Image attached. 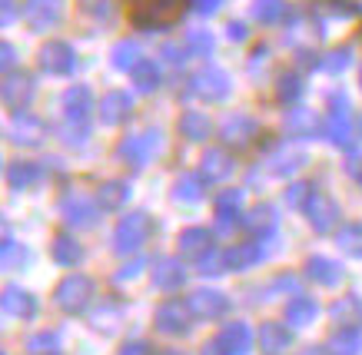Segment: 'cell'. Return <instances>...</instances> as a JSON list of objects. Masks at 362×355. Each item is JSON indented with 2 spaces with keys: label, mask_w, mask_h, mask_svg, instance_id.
Here are the masks:
<instances>
[{
  "label": "cell",
  "mask_w": 362,
  "mask_h": 355,
  "mask_svg": "<svg viewBox=\"0 0 362 355\" xmlns=\"http://www.w3.org/2000/svg\"><path fill=\"white\" fill-rule=\"evenodd\" d=\"M189 0H127L130 7V20L136 27H146V30H160V27H170V23L180 20V13Z\"/></svg>",
  "instance_id": "obj_1"
},
{
  "label": "cell",
  "mask_w": 362,
  "mask_h": 355,
  "mask_svg": "<svg viewBox=\"0 0 362 355\" xmlns=\"http://www.w3.org/2000/svg\"><path fill=\"white\" fill-rule=\"evenodd\" d=\"M93 292H97L93 279L83 276V272H70V276H64L60 286L54 289V299L64 312H83L90 306V299H93Z\"/></svg>",
  "instance_id": "obj_2"
},
{
  "label": "cell",
  "mask_w": 362,
  "mask_h": 355,
  "mask_svg": "<svg viewBox=\"0 0 362 355\" xmlns=\"http://www.w3.org/2000/svg\"><path fill=\"white\" fill-rule=\"evenodd\" d=\"M150 233H153V222H150V216H146V212H130V216H123V219L117 222L113 246H117V253L130 255V253H136L140 246H146Z\"/></svg>",
  "instance_id": "obj_3"
},
{
  "label": "cell",
  "mask_w": 362,
  "mask_h": 355,
  "mask_svg": "<svg viewBox=\"0 0 362 355\" xmlns=\"http://www.w3.org/2000/svg\"><path fill=\"white\" fill-rule=\"evenodd\" d=\"M163 146V133L160 130H143V133L123 136L120 146H117V156L127 160L130 167H146Z\"/></svg>",
  "instance_id": "obj_4"
},
{
  "label": "cell",
  "mask_w": 362,
  "mask_h": 355,
  "mask_svg": "<svg viewBox=\"0 0 362 355\" xmlns=\"http://www.w3.org/2000/svg\"><path fill=\"white\" fill-rule=\"evenodd\" d=\"M60 216H64V222L74 226V229H90L100 216V203H97V196H87V193H80V189H70L64 200H60Z\"/></svg>",
  "instance_id": "obj_5"
},
{
  "label": "cell",
  "mask_w": 362,
  "mask_h": 355,
  "mask_svg": "<svg viewBox=\"0 0 362 355\" xmlns=\"http://www.w3.org/2000/svg\"><path fill=\"white\" fill-rule=\"evenodd\" d=\"M21 17L33 34H47L64 20V0H23Z\"/></svg>",
  "instance_id": "obj_6"
},
{
  "label": "cell",
  "mask_w": 362,
  "mask_h": 355,
  "mask_svg": "<svg viewBox=\"0 0 362 355\" xmlns=\"http://www.w3.org/2000/svg\"><path fill=\"white\" fill-rule=\"evenodd\" d=\"M189 322H193V312H189L187 302H180V299L160 302V309H156V315H153L156 332L173 335V339H183V335H189V329H193Z\"/></svg>",
  "instance_id": "obj_7"
},
{
  "label": "cell",
  "mask_w": 362,
  "mask_h": 355,
  "mask_svg": "<svg viewBox=\"0 0 362 355\" xmlns=\"http://www.w3.org/2000/svg\"><path fill=\"white\" fill-rule=\"evenodd\" d=\"M332 110L322 123V133L329 136V143L336 146H349L352 143V116H349V97L346 93H332L329 97Z\"/></svg>",
  "instance_id": "obj_8"
},
{
  "label": "cell",
  "mask_w": 362,
  "mask_h": 355,
  "mask_svg": "<svg viewBox=\"0 0 362 355\" xmlns=\"http://www.w3.org/2000/svg\"><path fill=\"white\" fill-rule=\"evenodd\" d=\"M189 93L199 97V100H206V103H220L233 93V83L220 67H203L197 77L189 80Z\"/></svg>",
  "instance_id": "obj_9"
},
{
  "label": "cell",
  "mask_w": 362,
  "mask_h": 355,
  "mask_svg": "<svg viewBox=\"0 0 362 355\" xmlns=\"http://www.w3.org/2000/svg\"><path fill=\"white\" fill-rule=\"evenodd\" d=\"M37 60H40V67H44L47 73H54V77H70V73L77 70V54H74V47L64 44V40H47V44L40 47Z\"/></svg>",
  "instance_id": "obj_10"
},
{
  "label": "cell",
  "mask_w": 362,
  "mask_h": 355,
  "mask_svg": "<svg viewBox=\"0 0 362 355\" xmlns=\"http://www.w3.org/2000/svg\"><path fill=\"white\" fill-rule=\"evenodd\" d=\"M306 216H309V226H313L316 233H332V229L339 226V219H342L336 200L326 196V193H313V196H309Z\"/></svg>",
  "instance_id": "obj_11"
},
{
  "label": "cell",
  "mask_w": 362,
  "mask_h": 355,
  "mask_svg": "<svg viewBox=\"0 0 362 355\" xmlns=\"http://www.w3.org/2000/svg\"><path fill=\"white\" fill-rule=\"evenodd\" d=\"M213 342L220 345L223 355H250V349L256 345V335L246 322H226Z\"/></svg>",
  "instance_id": "obj_12"
},
{
  "label": "cell",
  "mask_w": 362,
  "mask_h": 355,
  "mask_svg": "<svg viewBox=\"0 0 362 355\" xmlns=\"http://www.w3.org/2000/svg\"><path fill=\"white\" fill-rule=\"evenodd\" d=\"M187 306L197 319H206V322L223 319L230 312V299L223 292H216V289H197V292H189Z\"/></svg>",
  "instance_id": "obj_13"
},
{
  "label": "cell",
  "mask_w": 362,
  "mask_h": 355,
  "mask_svg": "<svg viewBox=\"0 0 362 355\" xmlns=\"http://www.w3.org/2000/svg\"><path fill=\"white\" fill-rule=\"evenodd\" d=\"M97 110H100V123L117 126V123H123L133 113V97L127 93V90H110V93H103V97H100Z\"/></svg>",
  "instance_id": "obj_14"
},
{
  "label": "cell",
  "mask_w": 362,
  "mask_h": 355,
  "mask_svg": "<svg viewBox=\"0 0 362 355\" xmlns=\"http://www.w3.org/2000/svg\"><path fill=\"white\" fill-rule=\"evenodd\" d=\"M30 100H33V80L27 73H7V80H4V103H7V110L23 113L30 107Z\"/></svg>",
  "instance_id": "obj_15"
},
{
  "label": "cell",
  "mask_w": 362,
  "mask_h": 355,
  "mask_svg": "<svg viewBox=\"0 0 362 355\" xmlns=\"http://www.w3.org/2000/svg\"><path fill=\"white\" fill-rule=\"evenodd\" d=\"M236 173V160L226 150H206V156L199 160V176L206 183H223Z\"/></svg>",
  "instance_id": "obj_16"
},
{
  "label": "cell",
  "mask_w": 362,
  "mask_h": 355,
  "mask_svg": "<svg viewBox=\"0 0 362 355\" xmlns=\"http://www.w3.org/2000/svg\"><path fill=\"white\" fill-rule=\"evenodd\" d=\"M243 203H246L243 189H223L220 196H216V219H220L223 233H230L233 226L243 219Z\"/></svg>",
  "instance_id": "obj_17"
},
{
  "label": "cell",
  "mask_w": 362,
  "mask_h": 355,
  "mask_svg": "<svg viewBox=\"0 0 362 355\" xmlns=\"http://www.w3.org/2000/svg\"><path fill=\"white\" fill-rule=\"evenodd\" d=\"M293 342V332L286 329L283 322H263L259 325V335H256V345L263 355H283Z\"/></svg>",
  "instance_id": "obj_18"
},
{
  "label": "cell",
  "mask_w": 362,
  "mask_h": 355,
  "mask_svg": "<svg viewBox=\"0 0 362 355\" xmlns=\"http://www.w3.org/2000/svg\"><path fill=\"white\" fill-rule=\"evenodd\" d=\"M306 276L316 282V286H326V289H336L346 276V269L336 263V259H326V255H313L306 259Z\"/></svg>",
  "instance_id": "obj_19"
},
{
  "label": "cell",
  "mask_w": 362,
  "mask_h": 355,
  "mask_svg": "<svg viewBox=\"0 0 362 355\" xmlns=\"http://www.w3.org/2000/svg\"><path fill=\"white\" fill-rule=\"evenodd\" d=\"M187 282V269H183V263L180 259H156L153 263V286L160 289V292H176V289Z\"/></svg>",
  "instance_id": "obj_20"
},
{
  "label": "cell",
  "mask_w": 362,
  "mask_h": 355,
  "mask_svg": "<svg viewBox=\"0 0 362 355\" xmlns=\"http://www.w3.org/2000/svg\"><path fill=\"white\" fill-rule=\"evenodd\" d=\"M4 312L11 319H21V322H30L37 315V299H33L27 289L21 286H7L4 289Z\"/></svg>",
  "instance_id": "obj_21"
},
{
  "label": "cell",
  "mask_w": 362,
  "mask_h": 355,
  "mask_svg": "<svg viewBox=\"0 0 362 355\" xmlns=\"http://www.w3.org/2000/svg\"><path fill=\"white\" fill-rule=\"evenodd\" d=\"M7 136L21 146H37L40 140H44V123L27 116V113H13L11 126H7Z\"/></svg>",
  "instance_id": "obj_22"
},
{
  "label": "cell",
  "mask_w": 362,
  "mask_h": 355,
  "mask_svg": "<svg viewBox=\"0 0 362 355\" xmlns=\"http://www.w3.org/2000/svg\"><path fill=\"white\" fill-rule=\"evenodd\" d=\"M123 315H127L123 302H117V299H100V306L93 309V315H90V325H93L97 332H117V329L123 325Z\"/></svg>",
  "instance_id": "obj_23"
},
{
  "label": "cell",
  "mask_w": 362,
  "mask_h": 355,
  "mask_svg": "<svg viewBox=\"0 0 362 355\" xmlns=\"http://www.w3.org/2000/svg\"><path fill=\"white\" fill-rule=\"evenodd\" d=\"M256 120L252 116H246V113H233L230 120L223 123V140L230 146H246V143H252L256 140Z\"/></svg>",
  "instance_id": "obj_24"
},
{
  "label": "cell",
  "mask_w": 362,
  "mask_h": 355,
  "mask_svg": "<svg viewBox=\"0 0 362 355\" xmlns=\"http://www.w3.org/2000/svg\"><path fill=\"white\" fill-rule=\"evenodd\" d=\"M266 259V249H263V239L259 243H240L226 249V269L230 272H243V269L256 266V263H263Z\"/></svg>",
  "instance_id": "obj_25"
},
{
  "label": "cell",
  "mask_w": 362,
  "mask_h": 355,
  "mask_svg": "<svg viewBox=\"0 0 362 355\" xmlns=\"http://www.w3.org/2000/svg\"><path fill=\"white\" fill-rule=\"evenodd\" d=\"M316 315H319V306H316V299H309V296H293V299L286 302V325H289V329L313 325Z\"/></svg>",
  "instance_id": "obj_26"
},
{
  "label": "cell",
  "mask_w": 362,
  "mask_h": 355,
  "mask_svg": "<svg viewBox=\"0 0 362 355\" xmlns=\"http://www.w3.org/2000/svg\"><path fill=\"white\" fill-rule=\"evenodd\" d=\"M326 352L329 355H359L362 352V329H356V325H339V329L329 335Z\"/></svg>",
  "instance_id": "obj_27"
},
{
  "label": "cell",
  "mask_w": 362,
  "mask_h": 355,
  "mask_svg": "<svg viewBox=\"0 0 362 355\" xmlns=\"http://www.w3.org/2000/svg\"><path fill=\"white\" fill-rule=\"evenodd\" d=\"M176 130H180V136H183V140H189V143H203V140H209L213 123H209L206 113L187 110L183 116H180V123H176Z\"/></svg>",
  "instance_id": "obj_28"
},
{
  "label": "cell",
  "mask_w": 362,
  "mask_h": 355,
  "mask_svg": "<svg viewBox=\"0 0 362 355\" xmlns=\"http://www.w3.org/2000/svg\"><path fill=\"white\" fill-rule=\"evenodd\" d=\"M127 200H130V183L127 179H107V183H100V189H97L100 210L117 212L127 206Z\"/></svg>",
  "instance_id": "obj_29"
},
{
  "label": "cell",
  "mask_w": 362,
  "mask_h": 355,
  "mask_svg": "<svg viewBox=\"0 0 362 355\" xmlns=\"http://www.w3.org/2000/svg\"><path fill=\"white\" fill-rule=\"evenodd\" d=\"M50 253H54V263L64 269H74L83 263V249H80V243L74 239L70 233H57L54 236V246H50Z\"/></svg>",
  "instance_id": "obj_30"
},
{
  "label": "cell",
  "mask_w": 362,
  "mask_h": 355,
  "mask_svg": "<svg viewBox=\"0 0 362 355\" xmlns=\"http://www.w3.org/2000/svg\"><path fill=\"white\" fill-rule=\"evenodd\" d=\"M322 130V123L313 110H293L286 113V136H293V140H306V136L319 133Z\"/></svg>",
  "instance_id": "obj_31"
},
{
  "label": "cell",
  "mask_w": 362,
  "mask_h": 355,
  "mask_svg": "<svg viewBox=\"0 0 362 355\" xmlns=\"http://www.w3.org/2000/svg\"><path fill=\"white\" fill-rule=\"evenodd\" d=\"M243 226H246V233H250V236H256V239H266V236L276 229V210L269 206V203H263V206H256V210L246 212Z\"/></svg>",
  "instance_id": "obj_32"
},
{
  "label": "cell",
  "mask_w": 362,
  "mask_h": 355,
  "mask_svg": "<svg viewBox=\"0 0 362 355\" xmlns=\"http://www.w3.org/2000/svg\"><path fill=\"white\" fill-rule=\"evenodd\" d=\"M176 246H180V253H183V255L199 259V255L209 253V233H206V229H199V226L183 229V233H180V239H176Z\"/></svg>",
  "instance_id": "obj_33"
},
{
  "label": "cell",
  "mask_w": 362,
  "mask_h": 355,
  "mask_svg": "<svg viewBox=\"0 0 362 355\" xmlns=\"http://www.w3.org/2000/svg\"><path fill=\"white\" fill-rule=\"evenodd\" d=\"M130 80L140 93H153V90L160 87V67H156V60H146V56H143L140 64L130 70Z\"/></svg>",
  "instance_id": "obj_34"
},
{
  "label": "cell",
  "mask_w": 362,
  "mask_h": 355,
  "mask_svg": "<svg viewBox=\"0 0 362 355\" xmlns=\"http://www.w3.org/2000/svg\"><path fill=\"white\" fill-rule=\"evenodd\" d=\"M64 110H66V116L87 120V113L93 110V93L87 87H70L64 97Z\"/></svg>",
  "instance_id": "obj_35"
},
{
  "label": "cell",
  "mask_w": 362,
  "mask_h": 355,
  "mask_svg": "<svg viewBox=\"0 0 362 355\" xmlns=\"http://www.w3.org/2000/svg\"><path fill=\"white\" fill-rule=\"evenodd\" d=\"M336 246H339L346 255H356L362 259V222H346L336 229Z\"/></svg>",
  "instance_id": "obj_36"
},
{
  "label": "cell",
  "mask_w": 362,
  "mask_h": 355,
  "mask_svg": "<svg viewBox=\"0 0 362 355\" xmlns=\"http://www.w3.org/2000/svg\"><path fill=\"white\" fill-rule=\"evenodd\" d=\"M37 179H40V167H37V163L17 160V163L7 167V183H11V189H30Z\"/></svg>",
  "instance_id": "obj_37"
},
{
  "label": "cell",
  "mask_w": 362,
  "mask_h": 355,
  "mask_svg": "<svg viewBox=\"0 0 362 355\" xmlns=\"http://www.w3.org/2000/svg\"><path fill=\"white\" fill-rule=\"evenodd\" d=\"M299 163H303V153H296V150H276V153L266 160L269 176H289V173L299 169Z\"/></svg>",
  "instance_id": "obj_38"
},
{
  "label": "cell",
  "mask_w": 362,
  "mask_h": 355,
  "mask_svg": "<svg viewBox=\"0 0 362 355\" xmlns=\"http://www.w3.org/2000/svg\"><path fill=\"white\" fill-rule=\"evenodd\" d=\"M332 319L339 322V325H362V299L359 296H346L332 306Z\"/></svg>",
  "instance_id": "obj_39"
},
{
  "label": "cell",
  "mask_w": 362,
  "mask_h": 355,
  "mask_svg": "<svg viewBox=\"0 0 362 355\" xmlns=\"http://www.w3.org/2000/svg\"><path fill=\"white\" fill-rule=\"evenodd\" d=\"M110 60H113V67L117 70H133L143 60L140 44H136V40H120V44H113Z\"/></svg>",
  "instance_id": "obj_40"
},
{
  "label": "cell",
  "mask_w": 362,
  "mask_h": 355,
  "mask_svg": "<svg viewBox=\"0 0 362 355\" xmlns=\"http://www.w3.org/2000/svg\"><path fill=\"white\" fill-rule=\"evenodd\" d=\"M203 193H206V179L203 176H180L176 179V186H173V196L180 203H199L203 200Z\"/></svg>",
  "instance_id": "obj_41"
},
{
  "label": "cell",
  "mask_w": 362,
  "mask_h": 355,
  "mask_svg": "<svg viewBox=\"0 0 362 355\" xmlns=\"http://www.w3.org/2000/svg\"><path fill=\"white\" fill-rule=\"evenodd\" d=\"M0 253H4V269H11V272H17V269H23L27 263H30V253H27V246L17 243V239H11V236H4V246H0Z\"/></svg>",
  "instance_id": "obj_42"
},
{
  "label": "cell",
  "mask_w": 362,
  "mask_h": 355,
  "mask_svg": "<svg viewBox=\"0 0 362 355\" xmlns=\"http://www.w3.org/2000/svg\"><path fill=\"white\" fill-rule=\"evenodd\" d=\"M252 17L259 23H279L286 17V0H252Z\"/></svg>",
  "instance_id": "obj_43"
},
{
  "label": "cell",
  "mask_w": 362,
  "mask_h": 355,
  "mask_svg": "<svg viewBox=\"0 0 362 355\" xmlns=\"http://www.w3.org/2000/svg\"><path fill=\"white\" fill-rule=\"evenodd\" d=\"M27 352L30 355H60V335L57 332H33L27 339Z\"/></svg>",
  "instance_id": "obj_44"
},
{
  "label": "cell",
  "mask_w": 362,
  "mask_h": 355,
  "mask_svg": "<svg viewBox=\"0 0 362 355\" xmlns=\"http://www.w3.org/2000/svg\"><path fill=\"white\" fill-rule=\"evenodd\" d=\"M303 97V80L299 73H283L276 80V100L279 103H296Z\"/></svg>",
  "instance_id": "obj_45"
},
{
  "label": "cell",
  "mask_w": 362,
  "mask_h": 355,
  "mask_svg": "<svg viewBox=\"0 0 362 355\" xmlns=\"http://www.w3.org/2000/svg\"><path fill=\"white\" fill-rule=\"evenodd\" d=\"M90 136V123L87 120H77V116H66L64 126H60V140L70 146H83V140Z\"/></svg>",
  "instance_id": "obj_46"
},
{
  "label": "cell",
  "mask_w": 362,
  "mask_h": 355,
  "mask_svg": "<svg viewBox=\"0 0 362 355\" xmlns=\"http://www.w3.org/2000/svg\"><path fill=\"white\" fill-rule=\"evenodd\" d=\"M183 44L189 47V54H197V56H209L213 54V47H216V40H213V34L209 30H189L187 37H183Z\"/></svg>",
  "instance_id": "obj_47"
},
{
  "label": "cell",
  "mask_w": 362,
  "mask_h": 355,
  "mask_svg": "<svg viewBox=\"0 0 362 355\" xmlns=\"http://www.w3.org/2000/svg\"><path fill=\"white\" fill-rule=\"evenodd\" d=\"M349 60H352V50L349 47H339V50H329V54L319 60V67L326 70V73H342V70L349 67Z\"/></svg>",
  "instance_id": "obj_48"
},
{
  "label": "cell",
  "mask_w": 362,
  "mask_h": 355,
  "mask_svg": "<svg viewBox=\"0 0 362 355\" xmlns=\"http://www.w3.org/2000/svg\"><path fill=\"white\" fill-rule=\"evenodd\" d=\"M77 7L90 17H97L100 23H110L113 20V0H77Z\"/></svg>",
  "instance_id": "obj_49"
},
{
  "label": "cell",
  "mask_w": 362,
  "mask_h": 355,
  "mask_svg": "<svg viewBox=\"0 0 362 355\" xmlns=\"http://www.w3.org/2000/svg\"><path fill=\"white\" fill-rule=\"evenodd\" d=\"M316 189L309 186V183H293V186L286 189V206H293V210H306L309 196H313Z\"/></svg>",
  "instance_id": "obj_50"
},
{
  "label": "cell",
  "mask_w": 362,
  "mask_h": 355,
  "mask_svg": "<svg viewBox=\"0 0 362 355\" xmlns=\"http://www.w3.org/2000/svg\"><path fill=\"white\" fill-rule=\"evenodd\" d=\"M199 269H203V276H220V272H230V269H226V253H213V249H209L206 255H199Z\"/></svg>",
  "instance_id": "obj_51"
},
{
  "label": "cell",
  "mask_w": 362,
  "mask_h": 355,
  "mask_svg": "<svg viewBox=\"0 0 362 355\" xmlns=\"http://www.w3.org/2000/svg\"><path fill=\"white\" fill-rule=\"evenodd\" d=\"M143 269H146V259H130V263H127V266L120 269V272H117V276H113V282H133V279L140 276Z\"/></svg>",
  "instance_id": "obj_52"
},
{
  "label": "cell",
  "mask_w": 362,
  "mask_h": 355,
  "mask_svg": "<svg viewBox=\"0 0 362 355\" xmlns=\"http://www.w3.org/2000/svg\"><path fill=\"white\" fill-rule=\"evenodd\" d=\"M189 47H183V50H180V47L176 44H166L163 50H160V56H166V64H183V54H187Z\"/></svg>",
  "instance_id": "obj_53"
},
{
  "label": "cell",
  "mask_w": 362,
  "mask_h": 355,
  "mask_svg": "<svg viewBox=\"0 0 362 355\" xmlns=\"http://www.w3.org/2000/svg\"><path fill=\"white\" fill-rule=\"evenodd\" d=\"M117 355H153V349H150L146 342H127Z\"/></svg>",
  "instance_id": "obj_54"
},
{
  "label": "cell",
  "mask_w": 362,
  "mask_h": 355,
  "mask_svg": "<svg viewBox=\"0 0 362 355\" xmlns=\"http://www.w3.org/2000/svg\"><path fill=\"white\" fill-rule=\"evenodd\" d=\"M220 4H223V0H189V7H193L197 13H213Z\"/></svg>",
  "instance_id": "obj_55"
},
{
  "label": "cell",
  "mask_w": 362,
  "mask_h": 355,
  "mask_svg": "<svg viewBox=\"0 0 362 355\" xmlns=\"http://www.w3.org/2000/svg\"><path fill=\"white\" fill-rule=\"evenodd\" d=\"M226 34H230V40H236V44H243V40H246V23H240V20H230V27H226Z\"/></svg>",
  "instance_id": "obj_56"
},
{
  "label": "cell",
  "mask_w": 362,
  "mask_h": 355,
  "mask_svg": "<svg viewBox=\"0 0 362 355\" xmlns=\"http://www.w3.org/2000/svg\"><path fill=\"white\" fill-rule=\"evenodd\" d=\"M0 56H4V60H0V64H4V70L11 73L13 64H17V60H13V56H17V54H13V47H11V44H4V47H0Z\"/></svg>",
  "instance_id": "obj_57"
},
{
  "label": "cell",
  "mask_w": 362,
  "mask_h": 355,
  "mask_svg": "<svg viewBox=\"0 0 362 355\" xmlns=\"http://www.w3.org/2000/svg\"><path fill=\"white\" fill-rule=\"evenodd\" d=\"M13 20V0H4V23Z\"/></svg>",
  "instance_id": "obj_58"
},
{
  "label": "cell",
  "mask_w": 362,
  "mask_h": 355,
  "mask_svg": "<svg viewBox=\"0 0 362 355\" xmlns=\"http://www.w3.org/2000/svg\"><path fill=\"white\" fill-rule=\"evenodd\" d=\"M203 355H223V352H220V345H216V342H209L206 349H203Z\"/></svg>",
  "instance_id": "obj_59"
},
{
  "label": "cell",
  "mask_w": 362,
  "mask_h": 355,
  "mask_svg": "<svg viewBox=\"0 0 362 355\" xmlns=\"http://www.w3.org/2000/svg\"><path fill=\"white\" fill-rule=\"evenodd\" d=\"M163 355H187V352H163Z\"/></svg>",
  "instance_id": "obj_60"
}]
</instances>
